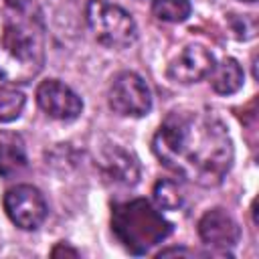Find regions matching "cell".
<instances>
[{"label":"cell","instance_id":"277c9868","mask_svg":"<svg viewBox=\"0 0 259 259\" xmlns=\"http://www.w3.org/2000/svg\"><path fill=\"white\" fill-rule=\"evenodd\" d=\"M85 20L97 42L103 47L125 49L138 38V26L132 14L107 0H87Z\"/></svg>","mask_w":259,"mask_h":259},{"label":"cell","instance_id":"3957f363","mask_svg":"<svg viewBox=\"0 0 259 259\" xmlns=\"http://www.w3.org/2000/svg\"><path fill=\"white\" fill-rule=\"evenodd\" d=\"M111 229L132 255H144L170 235L172 225L146 198H134L113 206Z\"/></svg>","mask_w":259,"mask_h":259},{"label":"cell","instance_id":"ac0fdd59","mask_svg":"<svg viewBox=\"0 0 259 259\" xmlns=\"http://www.w3.org/2000/svg\"><path fill=\"white\" fill-rule=\"evenodd\" d=\"M245 2H255V0H245Z\"/></svg>","mask_w":259,"mask_h":259},{"label":"cell","instance_id":"9c48e42d","mask_svg":"<svg viewBox=\"0 0 259 259\" xmlns=\"http://www.w3.org/2000/svg\"><path fill=\"white\" fill-rule=\"evenodd\" d=\"M198 235H200L202 243H206L210 247L227 249L239 241L241 229L227 210L212 208V210H206L202 214V219L198 221Z\"/></svg>","mask_w":259,"mask_h":259},{"label":"cell","instance_id":"ba28073f","mask_svg":"<svg viewBox=\"0 0 259 259\" xmlns=\"http://www.w3.org/2000/svg\"><path fill=\"white\" fill-rule=\"evenodd\" d=\"M214 67V57L208 49L200 45H188L182 49V53L168 65V77L176 83L190 85L210 75Z\"/></svg>","mask_w":259,"mask_h":259},{"label":"cell","instance_id":"6da1fadb","mask_svg":"<svg viewBox=\"0 0 259 259\" xmlns=\"http://www.w3.org/2000/svg\"><path fill=\"white\" fill-rule=\"evenodd\" d=\"M160 164L186 182L212 188L233 166L235 150L223 121L200 111H170L152 140Z\"/></svg>","mask_w":259,"mask_h":259},{"label":"cell","instance_id":"9a60e30c","mask_svg":"<svg viewBox=\"0 0 259 259\" xmlns=\"http://www.w3.org/2000/svg\"><path fill=\"white\" fill-rule=\"evenodd\" d=\"M154 200L164 210H174L182 204V190L174 180L162 178L154 184Z\"/></svg>","mask_w":259,"mask_h":259},{"label":"cell","instance_id":"30bf717a","mask_svg":"<svg viewBox=\"0 0 259 259\" xmlns=\"http://www.w3.org/2000/svg\"><path fill=\"white\" fill-rule=\"evenodd\" d=\"M101 166H103V174L109 180H115L127 186L136 184L140 178V168H138L136 158L117 146H109L103 150Z\"/></svg>","mask_w":259,"mask_h":259},{"label":"cell","instance_id":"52a82bcc","mask_svg":"<svg viewBox=\"0 0 259 259\" xmlns=\"http://www.w3.org/2000/svg\"><path fill=\"white\" fill-rule=\"evenodd\" d=\"M36 103L47 115L61 121L77 119L83 111L81 97L69 85L57 79H47L36 87Z\"/></svg>","mask_w":259,"mask_h":259},{"label":"cell","instance_id":"4fadbf2b","mask_svg":"<svg viewBox=\"0 0 259 259\" xmlns=\"http://www.w3.org/2000/svg\"><path fill=\"white\" fill-rule=\"evenodd\" d=\"M190 2L188 0H154L152 14L162 22H184L190 16Z\"/></svg>","mask_w":259,"mask_h":259},{"label":"cell","instance_id":"5bb4252c","mask_svg":"<svg viewBox=\"0 0 259 259\" xmlns=\"http://www.w3.org/2000/svg\"><path fill=\"white\" fill-rule=\"evenodd\" d=\"M24 93L16 87H0V123L18 119L24 109Z\"/></svg>","mask_w":259,"mask_h":259},{"label":"cell","instance_id":"8fae6325","mask_svg":"<svg viewBox=\"0 0 259 259\" xmlns=\"http://www.w3.org/2000/svg\"><path fill=\"white\" fill-rule=\"evenodd\" d=\"M26 166V150L24 142L16 134L0 136V176L10 178L24 170Z\"/></svg>","mask_w":259,"mask_h":259},{"label":"cell","instance_id":"7c38bea8","mask_svg":"<svg viewBox=\"0 0 259 259\" xmlns=\"http://www.w3.org/2000/svg\"><path fill=\"white\" fill-rule=\"evenodd\" d=\"M210 87L221 95H231L243 85V69L235 59H223L210 71Z\"/></svg>","mask_w":259,"mask_h":259},{"label":"cell","instance_id":"e0dca14e","mask_svg":"<svg viewBox=\"0 0 259 259\" xmlns=\"http://www.w3.org/2000/svg\"><path fill=\"white\" fill-rule=\"evenodd\" d=\"M61 253H67V255H73V257H77V255H79L75 249H69V247H65V245H57V247L53 249V255H55V257H59Z\"/></svg>","mask_w":259,"mask_h":259},{"label":"cell","instance_id":"7a4b0ae2","mask_svg":"<svg viewBox=\"0 0 259 259\" xmlns=\"http://www.w3.org/2000/svg\"><path fill=\"white\" fill-rule=\"evenodd\" d=\"M45 65L40 28L32 22H10L0 34V79L10 85L30 83Z\"/></svg>","mask_w":259,"mask_h":259},{"label":"cell","instance_id":"5b68a950","mask_svg":"<svg viewBox=\"0 0 259 259\" xmlns=\"http://www.w3.org/2000/svg\"><path fill=\"white\" fill-rule=\"evenodd\" d=\"M109 107L127 117L146 115L152 109V93L146 81L134 71L115 75L109 87Z\"/></svg>","mask_w":259,"mask_h":259},{"label":"cell","instance_id":"2e32d148","mask_svg":"<svg viewBox=\"0 0 259 259\" xmlns=\"http://www.w3.org/2000/svg\"><path fill=\"white\" fill-rule=\"evenodd\" d=\"M233 30H235L237 38H243V40L253 38L255 32H257V20L249 14H245V16L233 14Z\"/></svg>","mask_w":259,"mask_h":259},{"label":"cell","instance_id":"8992f818","mask_svg":"<svg viewBox=\"0 0 259 259\" xmlns=\"http://www.w3.org/2000/svg\"><path fill=\"white\" fill-rule=\"evenodd\" d=\"M4 210L8 219L24 231L38 229L49 212L42 192L32 184H16L8 188L4 194Z\"/></svg>","mask_w":259,"mask_h":259}]
</instances>
